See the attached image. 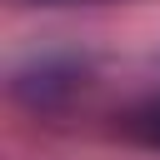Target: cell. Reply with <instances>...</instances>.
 I'll return each instance as SVG.
<instances>
[{"mask_svg": "<svg viewBox=\"0 0 160 160\" xmlns=\"http://www.w3.org/2000/svg\"><path fill=\"white\" fill-rule=\"evenodd\" d=\"M25 5H75V0H25Z\"/></svg>", "mask_w": 160, "mask_h": 160, "instance_id": "3", "label": "cell"}, {"mask_svg": "<svg viewBox=\"0 0 160 160\" xmlns=\"http://www.w3.org/2000/svg\"><path fill=\"white\" fill-rule=\"evenodd\" d=\"M80 85H85V65H80L75 55H45V60H35V65H25V70L15 75V95H20L30 110H55V105H65Z\"/></svg>", "mask_w": 160, "mask_h": 160, "instance_id": "1", "label": "cell"}, {"mask_svg": "<svg viewBox=\"0 0 160 160\" xmlns=\"http://www.w3.org/2000/svg\"><path fill=\"white\" fill-rule=\"evenodd\" d=\"M125 135L130 140H140V145H150V150H160V90L155 95H145L135 110H125Z\"/></svg>", "mask_w": 160, "mask_h": 160, "instance_id": "2", "label": "cell"}]
</instances>
